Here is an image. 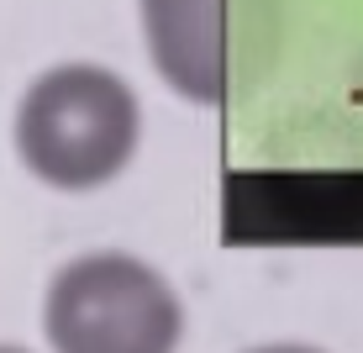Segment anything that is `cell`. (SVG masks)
<instances>
[{"instance_id": "6da1fadb", "label": "cell", "mask_w": 363, "mask_h": 353, "mask_svg": "<svg viewBox=\"0 0 363 353\" xmlns=\"http://www.w3.org/2000/svg\"><path fill=\"white\" fill-rule=\"evenodd\" d=\"M143 106L106 64H53L16 106V153L53 190H100L137 153Z\"/></svg>"}, {"instance_id": "7a4b0ae2", "label": "cell", "mask_w": 363, "mask_h": 353, "mask_svg": "<svg viewBox=\"0 0 363 353\" xmlns=\"http://www.w3.org/2000/svg\"><path fill=\"white\" fill-rule=\"evenodd\" d=\"M43 332L53 353H174L184 337V306L153 264L100 248L53 274Z\"/></svg>"}, {"instance_id": "3957f363", "label": "cell", "mask_w": 363, "mask_h": 353, "mask_svg": "<svg viewBox=\"0 0 363 353\" xmlns=\"http://www.w3.org/2000/svg\"><path fill=\"white\" fill-rule=\"evenodd\" d=\"M143 32L158 74L200 106L227 95V0H143Z\"/></svg>"}, {"instance_id": "277c9868", "label": "cell", "mask_w": 363, "mask_h": 353, "mask_svg": "<svg viewBox=\"0 0 363 353\" xmlns=\"http://www.w3.org/2000/svg\"><path fill=\"white\" fill-rule=\"evenodd\" d=\"M247 353H321V348H306V343H269V348H247Z\"/></svg>"}, {"instance_id": "5b68a950", "label": "cell", "mask_w": 363, "mask_h": 353, "mask_svg": "<svg viewBox=\"0 0 363 353\" xmlns=\"http://www.w3.org/2000/svg\"><path fill=\"white\" fill-rule=\"evenodd\" d=\"M0 353H27V348H16V343H0Z\"/></svg>"}]
</instances>
